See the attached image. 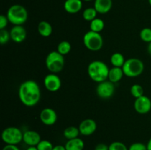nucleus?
I'll return each instance as SVG.
<instances>
[{"instance_id":"nucleus-1","label":"nucleus","mask_w":151,"mask_h":150,"mask_svg":"<svg viewBox=\"0 0 151 150\" xmlns=\"http://www.w3.org/2000/svg\"><path fill=\"white\" fill-rule=\"evenodd\" d=\"M19 99L27 107H34L39 102L41 97V88L35 81L29 79L22 82L19 88Z\"/></svg>"},{"instance_id":"nucleus-2","label":"nucleus","mask_w":151,"mask_h":150,"mask_svg":"<svg viewBox=\"0 0 151 150\" xmlns=\"http://www.w3.org/2000/svg\"><path fill=\"white\" fill-rule=\"evenodd\" d=\"M109 68L101 60H94L88 64L87 72L91 80L100 83L108 79Z\"/></svg>"},{"instance_id":"nucleus-3","label":"nucleus","mask_w":151,"mask_h":150,"mask_svg":"<svg viewBox=\"0 0 151 150\" xmlns=\"http://www.w3.org/2000/svg\"><path fill=\"white\" fill-rule=\"evenodd\" d=\"M6 16L9 22L14 26L23 25L27 20L28 13L24 6L21 4H13L9 7Z\"/></svg>"},{"instance_id":"nucleus-4","label":"nucleus","mask_w":151,"mask_h":150,"mask_svg":"<svg viewBox=\"0 0 151 150\" xmlns=\"http://www.w3.org/2000/svg\"><path fill=\"white\" fill-rule=\"evenodd\" d=\"M45 64L47 69L51 73L58 74L64 68L65 58L57 50L50 51L46 57Z\"/></svg>"},{"instance_id":"nucleus-5","label":"nucleus","mask_w":151,"mask_h":150,"mask_svg":"<svg viewBox=\"0 0 151 150\" xmlns=\"http://www.w3.org/2000/svg\"><path fill=\"white\" fill-rule=\"evenodd\" d=\"M125 76L128 77H137L143 73L145 65L140 59L132 57L125 60L122 67Z\"/></svg>"},{"instance_id":"nucleus-6","label":"nucleus","mask_w":151,"mask_h":150,"mask_svg":"<svg viewBox=\"0 0 151 150\" xmlns=\"http://www.w3.org/2000/svg\"><path fill=\"white\" fill-rule=\"evenodd\" d=\"M86 48L92 51H97L103 46V38L100 33L89 30L86 32L83 38Z\"/></svg>"},{"instance_id":"nucleus-7","label":"nucleus","mask_w":151,"mask_h":150,"mask_svg":"<svg viewBox=\"0 0 151 150\" xmlns=\"http://www.w3.org/2000/svg\"><path fill=\"white\" fill-rule=\"evenodd\" d=\"M24 132L16 126H8L1 132V139L6 144L17 145L23 141Z\"/></svg>"},{"instance_id":"nucleus-8","label":"nucleus","mask_w":151,"mask_h":150,"mask_svg":"<svg viewBox=\"0 0 151 150\" xmlns=\"http://www.w3.org/2000/svg\"><path fill=\"white\" fill-rule=\"evenodd\" d=\"M97 96L103 99H108L113 96L115 92L114 84L109 80L103 81L97 85L96 88Z\"/></svg>"},{"instance_id":"nucleus-9","label":"nucleus","mask_w":151,"mask_h":150,"mask_svg":"<svg viewBox=\"0 0 151 150\" xmlns=\"http://www.w3.org/2000/svg\"><path fill=\"white\" fill-rule=\"evenodd\" d=\"M44 85L47 91L56 92L61 87V79L57 74L50 73L44 77Z\"/></svg>"},{"instance_id":"nucleus-10","label":"nucleus","mask_w":151,"mask_h":150,"mask_svg":"<svg viewBox=\"0 0 151 150\" xmlns=\"http://www.w3.org/2000/svg\"><path fill=\"white\" fill-rule=\"evenodd\" d=\"M136 112L139 114H146L151 110V100L149 97L143 95L136 99L134 104Z\"/></svg>"},{"instance_id":"nucleus-11","label":"nucleus","mask_w":151,"mask_h":150,"mask_svg":"<svg viewBox=\"0 0 151 150\" xmlns=\"http://www.w3.org/2000/svg\"><path fill=\"white\" fill-rule=\"evenodd\" d=\"M41 121L47 126H52L57 121L58 115L55 110L50 107H46L41 111L39 115Z\"/></svg>"},{"instance_id":"nucleus-12","label":"nucleus","mask_w":151,"mask_h":150,"mask_svg":"<svg viewBox=\"0 0 151 150\" xmlns=\"http://www.w3.org/2000/svg\"><path fill=\"white\" fill-rule=\"evenodd\" d=\"M78 128L81 135L84 136H89L94 134L97 130V125L94 119H86L80 123Z\"/></svg>"},{"instance_id":"nucleus-13","label":"nucleus","mask_w":151,"mask_h":150,"mask_svg":"<svg viewBox=\"0 0 151 150\" xmlns=\"http://www.w3.org/2000/svg\"><path fill=\"white\" fill-rule=\"evenodd\" d=\"M10 38L15 43L20 44L25 41L27 38V31L22 25H15L10 31Z\"/></svg>"},{"instance_id":"nucleus-14","label":"nucleus","mask_w":151,"mask_h":150,"mask_svg":"<svg viewBox=\"0 0 151 150\" xmlns=\"http://www.w3.org/2000/svg\"><path fill=\"white\" fill-rule=\"evenodd\" d=\"M41 141V135L36 131L27 130L24 132L23 141L29 146H36Z\"/></svg>"},{"instance_id":"nucleus-15","label":"nucleus","mask_w":151,"mask_h":150,"mask_svg":"<svg viewBox=\"0 0 151 150\" xmlns=\"http://www.w3.org/2000/svg\"><path fill=\"white\" fill-rule=\"evenodd\" d=\"M65 11L70 14L78 13L82 10V0H66L63 4Z\"/></svg>"},{"instance_id":"nucleus-16","label":"nucleus","mask_w":151,"mask_h":150,"mask_svg":"<svg viewBox=\"0 0 151 150\" xmlns=\"http://www.w3.org/2000/svg\"><path fill=\"white\" fill-rule=\"evenodd\" d=\"M112 6V0H94V7L97 13L100 14H106L109 13L111 10Z\"/></svg>"},{"instance_id":"nucleus-17","label":"nucleus","mask_w":151,"mask_h":150,"mask_svg":"<svg viewBox=\"0 0 151 150\" xmlns=\"http://www.w3.org/2000/svg\"><path fill=\"white\" fill-rule=\"evenodd\" d=\"M124 72L122 68L119 67H112L109 69V77L108 80L111 82L112 83L115 84L116 82H119L122 79L124 76Z\"/></svg>"},{"instance_id":"nucleus-18","label":"nucleus","mask_w":151,"mask_h":150,"mask_svg":"<svg viewBox=\"0 0 151 150\" xmlns=\"http://www.w3.org/2000/svg\"><path fill=\"white\" fill-rule=\"evenodd\" d=\"M53 28L52 25L47 21H41L38 24V32L41 36L48 38L52 35Z\"/></svg>"},{"instance_id":"nucleus-19","label":"nucleus","mask_w":151,"mask_h":150,"mask_svg":"<svg viewBox=\"0 0 151 150\" xmlns=\"http://www.w3.org/2000/svg\"><path fill=\"white\" fill-rule=\"evenodd\" d=\"M84 146V141L79 137L74 139L68 140L65 144V148L66 150H83Z\"/></svg>"},{"instance_id":"nucleus-20","label":"nucleus","mask_w":151,"mask_h":150,"mask_svg":"<svg viewBox=\"0 0 151 150\" xmlns=\"http://www.w3.org/2000/svg\"><path fill=\"white\" fill-rule=\"evenodd\" d=\"M125 57L122 53L115 52L111 56L110 62L113 67H119L122 68L125 62Z\"/></svg>"},{"instance_id":"nucleus-21","label":"nucleus","mask_w":151,"mask_h":150,"mask_svg":"<svg viewBox=\"0 0 151 150\" xmlns=\"http://www.w3.org/2000/svg\"><path fill=\"white\" fill-rule=\"evenodd\" d=\"M80 134H81V132H80L79 128L75 126H68L63 131V136L67 140L78 138Z\"/></svg>"},{"instance_id":"nucleus-22","label":"nucleus","mask_w":151,"mask_h":150,"mask_svg":"<svg viewBox=\"0 0 151 150\" xmlns=\"http://www.w3.org/2000/svg\"><path fill=\"white\" fill-rule=\"evenodd\" d=\"M89 26L90 30L100 33L105 27V22L103 19L96 18L95 19H94V20L90 22Z\"/></svg>"},{"instance_id":"nucleus-23","label":"nucleus","mask_w":151,"mask_h":150,"mask_svg":"<svg viewBox=\"0 0 151 150\" xmlns=\"http://www.w3.org/2000/svg\"><path fill=\"white\" fill-rule=\"evenodd\" d=\"M97 13H98L94 7H88V8L85 9L83 12V18L86 21L91 22V21L97 18Z\"/></svg>"},{"instance_id":"nucleus-24","label":"nucleus","mask_w":151,"mask_h":150,"mask_svg":"<svg viewBox=\"0 0 151 150\" xmlns=\"http://www.w3.org/2000/svg\"><path fill=\"white\" fill-rule=\"evenodd\" d=\"M72 50V45L67 41H63L58 44L57 46V51L62 55H66Z\"/></svg>"},{"instance_id":"nucleus-25","label":"nucleus","mask_w":151,"mask_h":150,"mask_svg":"<svg viewBox=\"0 0 151 150\" xmlns=\"http://www.w3.org/2000/svg\"><path fill=\"white\" fill-rule=\"evenodd\" d=\"M130 92H131V95L135 99H137L144 95V89H143L142 86L140 85L139 84H134V85H133L131 87Z\"/></svg>"},{"instance_id":"nucleus-26","label":"nucleus","mask_w":151,"mask_h":150,"mask_svg":"<svg viewBox=\"0 0 151 150\" xmlns=\"http://www.w3.org/2000/svg\"><path fill=\"white\" fill-rule=\"evenodd\" d=\"M140 38L142 41L144 42L149 43L151 42V28L149 27H145L143 28L141 31H140L139 33Z\"/></svg>"},{"instance_id":"nucleus-27","label":"nucleus","mask_w":151,"mask_h":150,"mask_svg":"<svg viewBox=\"0 0 151 150\" xmlns=\"http://www.w3.org/2000/svg\"><path fill=\"white\" fill-rule=\"evenodd\" d=\"M36 146L38 150H52L54 146L47 140H41Z\"/></svg>"},{"instance_id":"nucleus-28","label":"nucleus","mask_w":151,"mask_h":150,"mask_svg":"<svg viewBox=\"0 0 151 150\" xmlns=\"http://www.w3.org/2000/svg\"><path fill=\"white\" fill-rule=\"evenodd\" d=\"M109 150H128V148L122 142L114 141L109 146Z\"/></svg>"},{"instance_id":"nucleus-29","label":"nucleus","mask_w":151,"mask_h":150,"mask_svg":"<svg viewBox=\"0 0 151 150\" xmlns=\"http://www.w3.org/2000/svg\"><path fill=\"white\" fill-rule=\"evenodd\" d=\"M10 39H11L10 32H8L5 29H0V44L1 45H4L7 44L10 41Z\"/></svg>"},{"instance_id":"nucleus-30","label":"nucleus","mask_w":151,"mask_h":150,"mask_svg":"<svg viewBox=\"0 0 151 150\" xmlns=\"http://www.w3.org/2000/svg\"><path fill=\"white\" fill-rule=\"evenodd\" d=\"M128 150H147V144L140 142L134 143L128 147Z\"/></svg>"},{"instance_id":"nucleus-31","label":"nucleus","mask_w":151,"mask_h":150,"mask_svg":"<svg viewBox=\"0 0 151 150\" xmlns=\"http://www.w3.org/2000/svg\"><path fill=\"white\" fill-rule=\"evenodd\" d=\"M8 23L9 21L7 16L1 15V16H0V29H5V27L7 26Z\"/></svg>"},{"instance_id":"nucleus-32","label":"nucleus","mask_w":151,"mask_h":150,"mask_svg":"<svg viewBox=\"0 0 151 150\" xmlns=\"http://www.w3.org/2000/svg\"><path fill=\"white\" fill-rule=\"evenodd\" d=\"M94 150H109V146L103 143H100L96 145Z\"/></svg>"},{"instance_id":"nucleus-33","label":"nucleus","mask_w":151,"mask_h":150,"mask_svg":"<svg viewBox=\"0 0 151 150\" xmlns=\"http://www.w3.org/2000/svg\"><path fill=\"white\" fill-rule=\"evenodd\" d=\"M2 150H20L17 145H10V144H6L3 147Z\"/></svg>"},{"instance_id":"nucleus-34","label":"nucleus","mask_w":151,"mask_h":150,"mask_svg":"<svg viewBox=\"0 0 151 150\" xmlns=\"http://www.w3.org/2000/svg\"><path fill=\"white\" fill-rule=\"evenodd\" d=\"M52 150H66L65 148V146L63 145H56L54 146Z\"/></svg>"},{"instance_id":"nucleus-35","label":"nucleus","mask_w":151,"mask_h":150,"mask_svg":"<svg viewBox=\"0 0 151 150\" xmlns=\"http://www.w3.org/2000/svg\"><path fill=\"white\" fill-rule=\"evenodd\" d=\"M147 150H151V138L149 139L148 142H147Z\"/></svg>"},{"instance_id":"nucleus-36","label":"nucleus","mask_w":151,"mask_h":150,"mask_svg":"<svg viewBox=\"0 0 151 150\" xmlns=\"http://www.w3.org/2000/svg\"><path fill=\"white\" fill-rule=\"evenodd\" d=\"M147 52L151 56V42L149 43L148 46H147Z\"/></svg>"},{"instance_id":"nucleus-37","label":"nucleus","mask_w":151,"mask_h":150,"mask_svg":"<svg viewBox=\"0 0 151 150\" xmlns=\"http://www.w3.org/2000/svg\"><path fill=\"white\" fill-rule=\"evenodd\" d=\"M27 150H38V148H37V146H29L27 149Z\"/></svg>"},{"instance_id":"nucleus-38","label":"nucleus","mask_w":151,"mask_h":150,"mask_svg":"<svg viewBox=\"0 0 151 150\" xmlns=\"http://www.w3.org/2000/svg\"><path fill=\"white\" fill-rule=\"evenodd\" d=\"M148 2H149V4H150V5L151 6V0H148Z\"/></svg>"},{"instance_id":"nucleus-39","label":"nucleus","mask_w":151,"mask_h":150,"mask_svg":"<svg viewBox=\"0 0 151 150\" xmlns=\"http://www.w3.org/2000/svg\"><path fill=\"white\" fill-rule=\"evenodd\" d=\"M82 1H91V0H82Z\"/></svg>"}]
</instances>
